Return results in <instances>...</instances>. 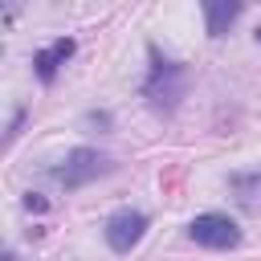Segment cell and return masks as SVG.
Wrapping results in <instances>:
<instances>
[{"label": "cell", "mask_w": 261, "mask_h": 261, "mask_svg": "<svg viewBox=\"0 0 261 261\" xmlns=\"http://www.w3.org/2000/svg\"><path fill=\"white\" fill-rule=\"evenodd\" d=\"M143 98L155 114H171L184 98V65L171 57H159V49H151V69L143 82Z\"/></svg>", "instance_id": "obj_1"}, {"label": "cell", "mask_w": 261, "mask_h": 261, "mask_svg": "<svg viewBox=\"0 0 261 261\" xmlns=\"http://www.w3.org/2000/svg\"><path fill=\"white\" fill-rule=\"evenodd\" d=\"M110 171H114V159L102 155V151H94V147H73L57 167H49V175H53L65 192L86 188V184H94L98 175H110Z\"/></svg>", "instance_id": "obj_2"}, {"label": "cell", "mask_w": 261, "mask_h": 261, "mask_svg": "<svg viewBox=\"0 0 261 261\" xmlns=\"http://www.w3.org/2000/svg\"><path fill=\"white\" fill-rule=\"evenodd\" d=\"M188 237L204 249H237L241 245V228L232 216L224 212H200L192 224H188Z\"/></svg>", "instance_id": "obj_3"}, {"label": "cell", "mask_w": 261, "mask_h": 261, "mask_svg": "<svg viewBox=\"0 0 261 261\" xmlns=\"http://www.w3.org/2000/svg\"><path fill=\"white\" fill-rule=\"evenodd\" d=\"M143 232H147V216H143L139 208H118V212L106 220V228H102V237H106V245H110L114 253H130V249L143 241Z\"/></svg>", "instance_id": "obj_4"}, {"label": "cell", "mask_w": 261, "mask_h": 261, "mask_svg": "<svg viewBox=\"0 0 261 261\" xmlns=\"http://www.w3.org/2000/svg\"><path fill=\"white\" fill-rule=\"evenodd\" d=\"M73 49H77V41H73V37H57L53 45H45V49H37V53H33V73L49 86V82L57 77V69L73 57Z\"/></svg>", "instance_id": "obj_5"}, {"label": "cell", "mask_w": 261, "mask_h": 261, "mask_svg": "<svg viewBox=\"0 0 261 261\" xmlns=\"http://www.w3.org/2000/svg\"><path fill=\"white\" fill-rule=\"evenodd\" d=\"M241 16V4L237 0H204V24H208V37H224L228 24Z\"/></svg>", "instance_id": "obj_6"}, {"label": "cell", "mask_w": 261, "mask_h": 261, "mask_svg": "<svg viewBox=\"0 0 261 261\" xmlns=\"http://www.w3.org/2000/svg\"><path fill=\"white\" fill-rule=\"evenodd\" d=\"M24 208H29V212H45V208H49V200H41L37 192H29V196H24Z\"/></svg>", "instance_id": "obj_7"}, {"label": "cell", "mask_w": 261, "mask_h": 261, "mask_svg": "<svg viewBox=\"0 0 261 261\" xmlns=\"http://www.w3.org/2000/svg\"><path fill=\"white\" fill-rule=\"evenodd\" d=\"M4 261H16V253H12V249H8V253H4Z\"/></svg>", "instance_id": "obj_8"}, {"label": "cell", "mask_w": 261, "mask_h": 261, "mask_svg": "<svg viewBox=\"0 0 261 261\" xmlns=\"http://www.w3.org/2000/svg\"><path fill=\"white\" fill-rule=\"evenodd\" d=\"M253 37H257V41H261V24H257V33H253Z\"/></svg>", "instance_id": "obj_9"}]
</instances>
